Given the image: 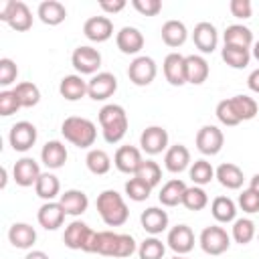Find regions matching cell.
Instances as JSON below:
<instances>
[{"label": "cell", "instance_id": "cell-56", "mask_svg": "<svg viewBox=\"0 0 259 259\" xmlns=\"http://www.w3.org/2000/svg\"><path fill=\"white\" fill-rule=\"evenodd\" d=\"M24 259H51V257H49L45 251H38V249H34V251H28Z\"/></svg>", "mask_w": 259, "mask_h": 259}, {"label": "cell", "instance_id": "cell-60", "mask_svg": "<svg viewBox=\"0 0 259 259\" xmlns=\"http://www.w3.org/2000/svg\"><path fill=\"white\" fill-rule=\"evenodd\" d=\"M172 259H186V257H184V255H174Z\"/></svg>", "mask_w": 259, "mask_h": 259}, {"label": "cell", "instance_id": "cell-43", "mask_svg": "<svg viewBox=\"0 0 259 259\" xmlns=\"http://www.w3.org/2000/svg\"><path fill=\"white\" fill-rule=\"evenodd\" d=\"M182 204L188 208V210H202L206 204H208V194L204 192L202 186H188L186 192H184V198H182Z\"/></svg>", "mask_w": 259, "mask_h": 259}, {"label": "cell", "instance_id": "cell-33", "mask_svg": "<svg viewBox=\"0 0 259 259\" xmlns=\"http://www.w3.org/2000/svg\"><path fill=\"white\" fill-rule=\"evenodd\" d=\"M34 192H36V196L38 198H42V200H55L57 196H59V192H61V182H59V178L55 176V174H51V172H42L40 174V178L36 180V184H34Z\"/></svg>", "mask_w": 259, "mask_h": 259}, {"label": "cell", "instance_id": "cell-41", "mask_svg": "<svg viewBox=\"0 0 259 259\" xmlns=\"http://www.w3.org/2000/svg\"><path fill=\"white\" fill-rule=\"evenodd\" d=\"M14 93H16V97H18L22 107H34L40 101V89L34 83H30V81L18 83L14 87Z\"/></svg>", "mask_w": 259, "mask_h": 259}, {"label": "cell", "instance_id": "cell-51", "mask_svg": "<svg viewBox=\"0 0 259 259\" xmlns=\"http://www.w3.org/2000/svg\"><path fill=\"white\" fill-rule=\"evenodd\" d=\"M229 10H231V14H233L235 18L245 20V18H251V14H253V4H251V0H231V2H229Z\"/></svg>", "mask_w": 259, "mask_h": 259}, {"label": "cell", "instance_id": "cell-26", "mask_svg": "<svg viewBox=\"0 0 259 259\" xmlns=\"http://www.w3.org/2000/svg\"><path fill=\"white\" fill-rule=\"evenodd\" d=\"M162 40H164V45L166 47H170V49H178V47H182L184 42H186V38H188V30H186V24L182 22V20H166L164 24H162Z\"/></svg>", "mask_w": 259, "mask_h": 259}, {"label": "cell", "instance_id": "cell-37", "mask_svg": "<svg viewBox=\"0 0 259 259\" xmlns=\"http://www.w3.org/2000/svg\"><path fill=\"white\" fill-rule=\"evenodd\" d=\"M6 24H8L12 30H16V32L28 30V28L32 26V12H30V8H28L24 2L16 0L14 10H12V14H10V18H8Z\"/></svg>", "mask_w": 259, "mask_h": 259}, {"label": "cell", "instance_id": "cell-24", "mask_svg": "<svg viewBox=\"0 0 259 259\" xmlns=\"http://www.w3.org/2000/svg\"><path fill=\"white\" fill-rule=\"evenodd\" d=\"M67 156H69V154H67V148H65V144L59 142V140L47 142V144L42 146V150H40V160H42V164H45L47 168H51V170L63 168L65 162H67Z\"/></svg>", "mask_w": 259, "mask_h": 259}, {"label": "cell", "instance_id": "cell-12", "mask_svg": "<svg viewBox=\"0 0 259 259\" xmlns=\"http://www.w3.org/2000/svg\"><path fill=\"white\" fill-rule=\"evenodd\" d=\"M40 174H42V172H40V166H38V162H36L34 158L24 156V158H20V160L14 162L12 178H14V182H16L18 186H22V188L34 186L36 180L40 178Z\"/></svg>", "mask_w": 259, "mask_h": 259}, {"label": "cell", "instance_id": "cell-28", "mask_svg": "<svg viewBox=\"0 0 259 259\" xmlns=\"http://www.w3.org/2000/svg\"><path fill=\"white\" fill-rule=\"evenodd\" d=\"M36 16L40 18V22H45L49 26H57L67 18V8L59 0H45L38 4Z\"/></svg>", "mask_w": 259, "mask_h": 259}, {"label": "cell", "instance_id": "cell-38", "mask_svg": "<svg viewBox=\"0 0 259 259\" xmlns=\"http://www.w3.org/2000/svg\"><path fill=\"white\" fill-rule=\"evenodd\" d=\"M221 57H223V61L229 67H233V69H245L251 63V49L225 45L223 51H221Z\"/></svg>", "mask_w": 259, "mask_h": 259}, {"label": "cell", "instance_id": "cell-35", "mask_svg": "<svg viewBox=\"0 0 259 259\" xmlns=\"http://www.w3.org/2000/svg\"><path fill=\"white\" fill-rule=\"evenodd\" d=\"M85 164H87V170L95 176H103L109 172L111 168V158L105 150H99V148H93L87 152L85 156Z\"/></svg>", "mask_w": 259, "mask_h": 259}, {"label": "cell", "instance_id": "cell-25", "mask_svg": "<svg viewBox=\"0 0 259 259\" xmlns=\"http://www.w3.org/2000/svg\"><path fill=\"white\" fill-rule=\"evenodd\" d=\"M59 93L67 101H79L87 95V81L81 75H65L59 83Z\"/></svg>", "mask_w": 259, "mask_h": 259}, {"label": "cell", "instance_id": "cell-23", "mask_svg": "<svg viewBox=\"0 0 259 259\" xmlns=\"http://www.w3.org/2000/svg\"><path fill=\"white\" fill-rule=\"evenodd\" d=\"M59 202L63 206V210L69 214V217H81L87 206H89V198L83 190H77V188H69L65 190L61 196H59Z\"/></svg>", "mask_w": 259, "mask_h": 259}, {"label": "cell", "instance_id": "cell-16", "mask_svg": "<svg viewBox=\"0 0 259 259\" xmlns=\"http://www.w3.org/2000/svg\"><path fill=\"white\" fill-rule=\"evenodd\" d=\"M142 162H144L142 152L136 146H119L115 156H113L115 168L119 172H123V174H136L138 168L142 166Z\"/></svg>", "mask_w": 259, "mask_h": 259}, {"label": "cell", "instance_id": "cell-47", "mask_svg": "<svg viewBox=\"0 0 259 259\" xmlns=\"http://www.w3.org/2000/svg\"><path fill=\"white\" fill-rule=\"evenodd\" d=\"M214 113H217V119H219L223 125H227V127H233V125H239V123H241V121H239V117L235 115V111H233V107H231V101H229V99L219 101V103H217Z\"/></svg>", "mask_w": 259, "mask_h": 259}, {"label": "cell", "instance_id": "cell-6", "mask_svg": "<svg viewBox=\"0 0 259 259\" xmlns=\"http://www.w3.org/2000/svg\"><path fill=\"white\" fill-rule=\"evenodd\" d=\"M71 65L79 75H97L101 67V53L89 45H81L71 55Z\"/></svg>", "mask_w": 259, "mask_h": 259}, {"label": "cell", "instance_id": "cell-53", "mask_svg": "<svg viewBox=\"0 0 259 259\" xmlns=\"http://www.w3.org/2000/svg\"><path fill=\"white\" fill-rule=\"evenodd\" d=\"M99 8L107 14H117L125 8V0H101L99 2Z\"/></svg>", "mask_w": 259, "mask_h": 259}, {"label": "cell", "instance_id": "cell-31", "mask_svg": "<svg viewBox=\"0 0 259 259\" xmlns=\"http://www.w3.org/2000/svg\"><path fill=\"white\" fill-rule=\"evenodd\" d=\"M223 40H225V45L243 47V49H251L255 42L251 28H247L245 24H229L223 32Z\"/></svg>", "mask_w": 259, "mask_h": 259}, {"label": "cell", "instance_id": "cell-49", "mask_svg": "<svg viewBox=\"0 0 259 259\" xmlns=\"http://www.w3.org/2000/svg\"><path fill=\"white\" fill-rule=\"evenodd\" d=\"M239 206L243 212H259V192L253 190V188H245L241 194H239Z\"/></svg>", "mask_w": 259, "mask_h": 259}, {"label": "cell", "instance_id": "cell-17", "mask_svg": "<svg viewBox=\"0 0 259 259\" xmlns=\"http://www.w3.org/2000/svg\"><path fill=\"white\" fill-rule=\"evenodd\" d=\"M192 42L194 47L202 53V55H208L217 49L219 45V32L214 28V24L210 22H198L192 30Z\"/></svg>", "mask_w": 259, "mask_h": 259}, {"label": "cell", "instance_id": "cell-9", "mask_svg": "<svg viewBox=\"0 0 259 259\" xmlns=\"http://www.w3.org/2000/svg\"><path fill=\"white\" fill-rule=\"evenodd\" d=\"M225 146V134L217 125H202L196 134V148L204 156H217Z\"/></svg>", "mask_w": 259, "mask_h": 259}, {"label": "cell", "instance_id": "cell-10", "mask_svg": "<svg viewBox=\"0 0 259 259\" xmlns=\"http://www.w3.org/2000/svg\"><path fill=\"white\" fill-rule=\"evenodd\" d=\"M168 132L162 125H148L140 136V148L148 156H156L168 150Z\"/></svg>", "mask_w": 259, "mask_h": 259}, {"label": "cell", "instance_id": "cell-58", "mask_svg": "<svg viewBox=\"0 0 259 259\" xmlns=\"http://www.w3.org/2000/svg\"><path fill=\"white\" fill-rule=\"evenodd\" d=\"M251 57H255L259 61V40L253 42V49H251Z\"/></svg>", "mask_w": 259, "mask_h": 259}, {"label": "cell", "instance_id": "cell-20", "mask_svg": "<svg viewBox=\"0 0 259 259\" xmlns=\"http://www.w3.org/2000/svg\"><path fill=\"white\" fill-rule=\"evenodd\" d=\"M115 45L123 55H138L144 49V34L136 26H123L115 34Z\"/></svg>", "mask_w": 259, "mask_h": 259}, {"label": "cell", "instance_id": "cell-3", "mask_svg": "<svg viewBox=\"0 0 259 259\" xmlns=\"http://www.w3.org/2000/svg\"><path fill=\"white\" fill-rule=\"evenodd\" d=\"M61 134L67 142H71L77 148H91L97 138V127L87 117L71 115L65 117V121L61 123Z\"/></svg>", "mask_w": 259, "mask_h": 259}, {"label": "cell", "instance_id": "cell-50", "mask_svg": "<svg viewBox=\"0 0 259 259\" xmlns=\"http://www.w3.org/2000/svg\"><path fill=\"white\" fill-rule=\"evenodd\" d=\"M132 6L144 16H156V14L162 12V2L160 0H132Z\"/></svg>", "mask_w": 259, "mask_h": 259}, {"label": "cell", "instance_id": "cell-18", "mask_svg": "<svg viewBox=\"0 0 259 259\" xmlns=\"http://www.w3.org/2000/svg\"><path fill=\"white\" fill-rule=\"evenodd\" d=\"M65 217H67V212L63 210V206H61L59 200H49V202H45V204L38 208V212H36L38 225H40L42 229H47V231H57V229L63 225Z\"/></svg>", "mask_w": 259, "mask_h": 259}, {"label": "cell", "instance_id": "cell-11", "mask_svg": "<svg viewBox=\"0 0 259 259\" xmlns=\"http://www.w3.org/2000/svg\"><path fill=\"white\" fill-rule=\"evenodd\" d=\"M36 127L34 123L30 121H16L12 127H10V134H8V142L12 146V150L16 152H26L30 150L34 144H36Z\"/></svg>", "mask_w": 259, "mask_h": 259}, {"label": "cell", "instance_id": "cell-46", "mask_svg": "<svg viewBox=\"0 0 259 259\" xmlns=\"http://www.w3.org/2000/svg\"><path fill=\"white\" fill-rule=\"evenodd\" d=\"M20 107H22V105H20V101H18V97H16V93H14V89H4V91H0V115H2V117H8V115L16 113Z\"/></svg>", "mask_w": 259, "mask_h": 259}, {"label": "cell", "instance_id": "cell-14", "mask_svg": "<svg viewBox=\"0 0 259 259\" xmlns=\"http://www.w3.org/2000/svg\"><path fill=\"white\" fill-rule=\"evenodd\" d=\"M83 34L91 42H105L113 36V22L109 16H91L83 24Z\"/></svg>", "mask_w": 259, "mask_h": 259}, {"label": "cell", "instance_id": "cell-44", "mask_svg": "<svg viewBox=\"0 0 259 259\" xmlns=\"http://www.w3.org/2000/svg\"><path fill=\"white\" fill-rule=\"evenodd\" d=\"M164 253H166V245L158 237H148L138 247V257L140 259H162Z\"/></svg>", "mask_w": 259, "mask_h": 259}, {"label": "cell", "instance_id": "cell-48", "mask_svg": "<svg viewBox=\"0 0 259 259\" xmlns=\"http://www.w3.org/2000/svg\"><path fill=\"white\" fill-rule=\"evenodd\" d=\"M16 77H18L16 63L12 59H8V57L0 59V85L2 87H8V85H12L16 81Z\"/></svg>", "mask_w": 259, "mask_h": 259}, {"label": "cell", "instance_id": "cell-55", "mask_svg": "<svg viewBox=\"0 0 259 259\" xmlns=\"http://www.w3.org/2000/svg\"><path fill=\"white\" fill-rule=\"evenodd\" d=\"M247 87L253 91V93H259V69L251 71L249 77H247Z\"/></svg>", "mask_w": 259, "mask_h": 259}, {"label": "cell", "instance_id": "cell-13", "mask_svg": "<svg viewBox=\"0 0 259 259\" xmlns=\"http://www.w3.org/2000/svg\"><path fill=\"white\" fill-rule=\"evenodd\" d=\"M166 243L176 255H186L194 247V233L188 225H176L168 231Z\"/></svg>", "mask_w": 259, "mask_h": 259}, {"label": "cell", "instance_id": "cell-34", "mask_svg": "<svg viewBox=\"0 0 259 259\" xmlns=\"http://www.w3.org/2000/svg\"><path fill=\"white\" fill-rule=\"evenodd\" d=\"M229 101H231V107H233L235 115L239 117V121H249L259 111L257 101L249 95H235V97H229Z\"/></svg>", "mask_w": 259, "mask_h": 259}, {"label": "cell", "instance_id": "cell-57", "mask_svg": "<svg viewBox=\"0 0 259 259\" xmlns=\"http://www.w3.org/2000/svg\"><path fill=\"white\" fill-rule=\"evenodd\" d=\"M249 188H253V190H257L259 192V172L251 178V182H249Z\"/></svg>", "mask_w": 259, "mask_h": 259}, {"label": "cell", "instance_id": "cell-29", "mask_svg": "<svg viewBox=\"0 0 259 259\" xmlns=\"http://www.w3.org/2000/svg\"><path fill=\"white\" fill-rule=\"evenodd\" d=\"M208 63L202 55H188L186 57V83L190 85H202L208 79Z\"/></svg>", "mask_w": 259, "mask_h": 259}, {"label": "cell", "instance_id": "cell-5", "mask_svg": "<svg viewBox=\"0 0 259 259\" xmlns=\"http://www.w3.org/2000/svg\"><path fill=\"white\" fill-rule=\"evenodd\" d=\"M95 231L83 223V221H73L65 227V233H63V243L73 249V251H85L89 253V245H91V239H93Z\"/></svg>", "mask_w": 259, "mask_h": 259}, {"label": "cell", "instance_id": "cell-4", "mask_svg": "<svg viewBox=\"0 0 259 259\" xmlns=\"http://www.w3.org/2000/svg\"><path fill=\"white\" fill-rule=\"evenodd\" d=\"M198 243H200V249L206 255H223L231 247V235L223 227L210 225V227L202 229V233L198 237Z\"/></svg>", "mask_w": 259, "mask_h": 259}, {"label": "cell", "instance_id": "cell-15", "mask_svg": "<svg viewBox=\"0 0 259 259\" xmlns=\"http://www.w3.org/2000/svg\"><path fill=\"white\" fill-rule=\"evenodd\" d=\"M164 77L170 85L174 87H182L186 83V57L180 53H170L164 59Z\"/></svg>", "mask_w": 259, "mask_h": 259}, {"label": "cell", "instance_id": "cell-36", "mask_svg": "<svg viewBox=\"0 0 259 259\" xmlns=\"http://www.w3.org/2000/svg\"><path fill=\"white\" fill-rule=\"evenodd\" d=\"M210 212L217 223H233L237 217V204L229 196H217L210 202Z\"/></svg>", "mask_w": 259, "mask_h": 259}, {"label": "cell", "instance_id": "cell-42", "mask_svg": "<svg viewBox=\"0 0 259 259\" xmlns=\"http://www.w3.org/2000/svg\"><path fill=\"white\" fill-rule=\"evenodd\" d=\"M134 176L140 178V180H144L148 186L156 188V186L160 184V180H162V168H160L158 162H154V160H144L142 166L138 168V172H136Z\"/></svg>", "mask_w": 259, "mask_h": 259}, {"label": "cell", "instance_id": "cell-22", "mask_svg": "<svg viewBox=\"0 0 259 259\" xmlns=\"http://www.w3.org/2000/svg\"><path fill=\"white\" fill-rule=\"evenodd\" d=\"M164 166L172 174H180L186 168H190V152L184 144H174L164 154Z\"/></svg>", "mask_w": 259, "mask_h": 259}, {"label": "cell", "instance_id": "cell-2", "mask_svg": "<svg viewBox=\"0 0 259 259\" xmlns=\"http://www.w3.org/2000/svg\"><path fill=\"white\" fill-rule=\"evenodd\" d=\"M97 212L107 227H121L130 217V208L117 190H103L97 196Z\"/></svg>", "mask_w": 259, "mask_h": 259}, {"label": "cell", "instance_id": "cell-61", "mask_svg": "<svg viewBox=\"0 0 259 259\" xmlns=\"http://www.w3.org/2000/svg\"><path fill=\"white\" fill-rule=\"evenodd\" d=\"M257 239H259V233H257Z\"/></svg>", "mask_w": 259, "mask_h": 259}, {"label": "cell", "instance_id": "cell-8", "mask_svg": "<svg viewBox=\"0 0 259 259\" xmlns=\"http://www.w3.org/2000/svg\"><path fill=\"white\" fill-rule=\"evenodd\" d=\"M117 91V77L109 71H99L87 81V95L93 101H105Z\"/></svg>", "mask_w": 259, "mask_h": 259}, {"label": "cell", "instance_id": "cell-30", "mask_svg": "<svg viewBox=\"0 0 259 259\" xmlns=\"http://www.w3.org/2000/svg\"><path fill=\"white\" fill-rule=\"evenodd\" d=\"M8 241L16 249H30L36 241V231L28 223H14L8 229Z\"/></svg>", "mask_w": 259, "mask_h": 259}, {"label": "cell", "instance_id": "cell-40", "mask_svg": "<svg viewBox=\"0 0 259 259\" xmlns=\"http://www.w3.org/2000/svg\"><path fill=\"white\" fill-rule=\"evenodd\" d=\"M257 231H255V223L251 219H235L233 221V229H231V237L235 243L239 245H247L255 239Z\"/></svg>", "mask_w": 259, "mask_h": 259}, {"label": "cell", "instance_id": "cell-21", "mask_svg": "<svg viewBox=\"0 0 259 259\" xmlns=\"http://www.w3.org/2000/svg\"><path fill=\"white\" fill-rule=\"evenodd\" d=\"M117 247H119V233L113 231H95L91 245H89V253H99L105 257H115L117 255Z\"/></svg>", "mask_w": 259, "mask_h": 259}, {"label": "cell", "instance_id": "cell-27", "mask_svg": "<svg viewBox=\"0 0 259 259\" xmlns=\"http://www.w3.org/2000/svg\"><path fill=\"white\" fill-rule=\"evenodd\" d=\"M214 178L219 180L221 186H225V188H229V190H239V188L243 186V180H245L243 170H241L237 164H233V162L221 164V166L214 170Z\"/></svg>", "mask_w": 259, "mask_h": 259}, {"label": "cell", "instance_id": "cell-59", "mask_svg": "<svg viewBox=\"0 0 259 259\" xmlns=\"http://www.w3.org/2000/svg\"><path fill=\"white\" fill-rule=\"evenodd\" d=\"M6 180H8V172H6V168H2V182H0V188H6Z\"/></svg>", "mask_w": 259, "mask_h": 259}, {"label": "cell", "instance_id": "cell-52", "mask_svg": "<svg viewBox=\"0 0 259 259\" xmlns=\"http://www.w3.org/2000/svg\"><path fill=\"white\" fill-rule=\"evenodd\" d=\"M138 251V245H136V241H134V237L132 235H127V233H119V247H117V259H125V257H130V255H134Z\"/></svg>", "mask_w": 259, "mask_h": 259}, {"label": "cell", "instance_id": "cell-39", "mask_svg": "<svg viewBox=\"0 0 259 259\" xmlns=\"http://www.w3.org/2000/svg\"><path fill=\"white\" fill-rule=\"evenodd\" d=\"M188 176H190V180H192L196 186H204V184H208V182L214 178V168H212L210 162H206L204 158H200V160H194V162L190 164Z\"/></svg>", "mask_w": 259, "mask_h": 259}, {"label": "cell", "instance_id": "cell-54", "mask_svg": "<svg viewBox=\"0 0 259 259\" xmlns=\"http://www.w3.org/2000/svg\"><path fill=\"white\" fill-rule=\"evenodd\" d=\"M14 4H16V0H4L0 4V20L2 22H8V18H10L12 10H14Z\"/></svg>", "mask_w": 259, "mask_h": 259}, {"label": "cell", "instance_id": "cell-45", "mask_svg": "<svg viewBox=\"0 0 259 259\" xmlns=\"http://www.w3.org/2000/svg\"><path fill=\"white\" fill-rule=\"evenodd\" d=\"M123 190H125V196L130 198V200H134V202H144L150 194H152V186H148L144 180H140V178H130L127 182H125V186H123Z\"/></svg>", "mask_w": 259, "mask_h": 259}, {"label": "cell", "instance_id": "cell-7", "mask_svg": "<svg viewBox=\"0 0 259 259\" xmlns=\"http://www.w3.org/2000/svg\"><path fill=\"white\" fill-rule=\"evenodd\" d=\"M158 75V67H156V61L152 57H146V55H140L136 57L130 67H127V77L134 85L138 87H146L150 85Z\"/></svg>", "mask_w": 259, "mask_h": 259}, {"label": "cell", "instance_id": "cell-1", "mask_svg": "<svg viewBox=\"0 0 259 259\" xmlns=\"http://www.w3.org/2000/svg\"><path fill=\"white\" fill-rule=\"evenodd\" d=\"M99 125H101V134L103 140L107 144H117L123 140L125 132H127V113L121 105L117 103H107L99 109Z\"/></svg>", "mask_w": 259, "mask_h": 259}, {"label": "cell", "instance_id": "cell-32", "mask_svg": "<svg viewBox=\"0 0 259 259\" xmlns=\"http://www.w3.org/2000/svg\"><path fill=\"white\" fill-rule=\"evenodd\" d=\"M186 188H188V186L184 184V180L172 178V180H168V182L160 188L158 198H160V202H162L164 206H178V204H182V198H184Z\"/></svg>", "mask_w": 259, "mask_h": 259}, {"label": "cell", "instance_id": "cell-19", "mask_svg": "<svg viewBox=\"0 0 259 259\" xmlns=\"http://www.w3.org/2000/svg\"><path fill=\"white\" fill-rule=\"evenodd\" d=\"M140 223H142V229L146 233H150L152 237H156V235H160V233H164L168 229L170 219H168V212L162 210L160 206H148L140 214Z\"/></svg>", "mask_w": 259, "mask_h": 259}]
</instances>
